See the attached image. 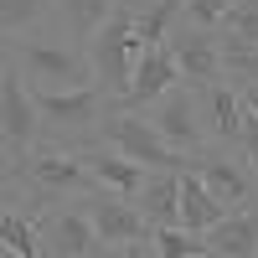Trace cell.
<instances>
[{
  "instance_id": "6da1fadb",
  "label": "cell",
  "mask_w": 258,
  "mask_h": 258,
  "mask_svg": "<svg viewBox=\"0 0 258 258\" xmlns=\"http://www.w3.org/2000/svg\"><path fill=\"white\" fill-rule=\"evenodd\" d=\"M0 181L11 191H21L31 207H57V202H78V197H88V191H98L88 165L78 160V150L47 145V140H36L21 160H11V170Z\"/></svg>"
},
{
  "instance_id": "7a4b0ae2",
  "label": "cell",
  "mask_w": 258,
  "mask_h": 258,
  "mask_svg": "<svg viewBox=\"0 0 258 258\" xmlns=\"http://www.w3.org/2000/svg\"><path fill=\"white\" fill-rule=\"evenodd\" d=\"M26 88H31V109H36V124H41V140L47 145L78 150L98 129L103 109H109V98L93 83H83V88H36V83H26Z\"/></svg>"
},
{
  "instance_id": "3957f363",
  "label": "cell",
  "mask_w": 258,
  "mask_h": 258,
  "mask_svg": "<svg viewBox=\"0 0 258 258\" xmlns=\"http://www.w3.org/2000/svg\"><path fill=\"white\" fill-rule=\"evenodd\" d=\"M0 52L16 62V73H31L36 88H83V83H93L78 41H52V36L21 31V36L0 41Z\"/></svg>"
},
{
  "instance_id": "277c9868",
  "label": "cell",
  "mask_w": 258,
  "mask_h": 258,
  "mask_svg": "<svg viewBox=\"0 0 258 258\" xmlns=\"http://www.w3.org/2000/svg\"><path fill=\"white\" fill-rule=\"evenodd\" d=\"M98 145L103 150H119V155H129L135 165L145 170H186L191 155H181V150H170L160 135H155V124H150L145 114H124V109H103L98 119Z\"/></svg>"
},
{
  "instance_id": "5b68a950",
  "label": "cell",
  "mask_w": 258,
  "mask_h": 258,
  "mask_svg": "<svg viewBox=\"0 0 258 258\" xmlns=\"http://www.w3.org/2000/svg\"><path fill=\"white\" fill-rule=\"evenodd\" d=\"M129 21H135V11H129V6H114V16L83 41L88 78H93V88L109 98V103L129 88Z\"/></svg>"
},
{
  "instance_id": "8992f818",
  "label": "cell",
  "mask_w": 258,
  "mask_h": 258,
  "mask_svg": "<svg viewBox=\"0 0 258 258\" xmlns=\"http://www.w3.org/2000/svg\"><path fill=\"white\" fill-rule=\"evenodd\" d=\"M36 140H41V124H36V109H31L26 73H16V62L0 52V145H6L11 160H21Z\"/></svg>"
},
{
  "instance_id": "52a82bcc",
  "label": "cell",
  "mask_w": 258,
  "mask_h": 258,
  "mask_svg": "<svg viewBox=\"0 0 258 258\" xmlns=\"http://www.w3.org/2000/svg\"><path fill=\"white\" fill-rule=\"evenodd\" d=\"M83 217H88L98 248H124V243H150V222L140 217V207L129 197H114V191H88L78 197Z\"/></svg>"
},
{
  "instance_id": "ba28073f",
  "label": "cell",
  "mask_w": 258,
  "mask_h": 258,
  "mask_svg": "<svg viewBox=\"0 0 258 258\" xmlns=\"http://www.w3.org/2000/svg\"><path fill=\"white\" fill-rule=\"evenodd\" d=\"M191 170L202 176V186H207L227 212L258 202V181H253V170L243 165V155H227V145H202L197 155H191Z\"/></svg>"
},
{
  "instance_id": "9c48e42d",
  "label": "cell",
  "mask_w": 258,
  "mask_h": 258,
  "mask_svg": "<svg viewBox=\"0 0 258 258\" xmlns=\"http://www.w3.org/2000/svg\"><path fill=\"white\" fill-rule=\"evenodd\" d=\"M150 109V124H155V135L170 145V150H181V155H197V150L207 145V129L197 119V93L186 88V83H176L170 93H160L155 103H145Z\"/></svg>"
},
{
  "instance_id": "30bf717a",
  "label": "cell",
  "mask_w": 258,
  "mask_h": 258,
  "mask_svg": "<svg viewBox=\"0 0 258 258\" xmlns=\"http://www.w3.org/2000/svg\"><path fill=\"white\" fill-rule=\"evenodd\" d=\"M165 41H170V57H176V73L186 88H207V83L222 78V57H217V36L212 31L181 21V26L165 31Z\"/></svg>"
},
{
  "instance_id": "8fae6325",
  "label": "cell",
  "mask_w": 258,
  "mask_h": 258,
  "mask_svg": "<svg viewBox=\"0 0 258 258\" xmlns=\"http://www.w3.org/2000/svg\"><path fill=\"white\" fill-rule=\"evenodd\" d=\"M41 248H47V258H93L98 253V238L78 202L41 212Z\"/></svg>"
},
{
  "instance_id": "7c38bea8",
  "label": "cell",
  "mask_w": 258,
  "mask_h": 258,
  "mask_svg": "<svg viewBox=\"0 0 258 258\" xmlns=\"http://www.w3.org/2000/svg\"><path fill=\"white\" fill-rule=\"evenodd\" d=\"M78 160L88 165V176H93L98 191H114V197H129V202H135V191H140L145 176H150L145 165H135L129 155H119V150H103V145H78Z\"/></svg>"
},
{
  "instance_id": "4fadbf2b",
  "label": "cell",
  "mask_w": 258,
  "mask_h": 258,
  "mask_svg": "<svg viewBox=\"0 0 258 258\" xmlns=\"http://www.w3.org/2000/svg\"><path fill=\"white\" fill-rule=\"evenodd\" d=\"M197 93V119L212 124L207 129V145H232L238 140V119H243V103H238V88L227 78L207 83V88H191Z\"/></svg>"
},
{
  "instance_id": "5bb4252c",
  "label": "cell",
  "mask_w": 258,
  "mask_h": 258,
  "mask_svg": "<svg viewBox=\"0 0 258 258\" xmlns=\"http://www.w3.org/2000/svg\"><path fill=\"white\" fill-rule=\"evenodd\" d=\"M202 243H207V258H253L258 253V202L232 207L217 227L202 232Z\"/></svg>"
},
{
  "instance_id": "9a60e30c",
  "label": "cell",
  "mask_w": 258,
  "mask_h": 258,
  "mask_svg": "<svg viewBox=\"0 0 258 258\" xmlns=\"http://www.w3.org/2000/svg\"><path fill=\"white\" fill-rule=\"evenodd\" d=\"M222 217H227V207L212 197V191L202 186V176L186 165V170H181V197H176V227H186V232H197V238H202V232L217 227Z\"/></svg>"
},
{
  "instance_id": "2e32d148",
  "label": "cell",
  "mask_w": 258,
  "mask_h": 258,
  "mask_svg": "<svg viewBox=\"0 0 258 258\" xmlns=\"http://www.w3.org/2000/svg\"><path fill=\"white\" fill-rule=\"evenodd\" d=\"M176 197H181V170H150L145 186L135 191V207L150 227H176Z\"/></svg>"
},
{
  "instance_id": "e0dca14e",
  "label": "cell",
  "mask_w": 258,
  "mask_h": 258,
  "mask_svg": "<svg viewBox=\"0 0 258 258\" xmlns=\"http://www.w3.org/2000/svg\"><path fill=\"white\" fill-rule=\"evenodd\" d=\"M52 6L62 11V21H68V31H73V41L83 47V41H88L103 21L114 16V6L119 0H52Z\"/></svg>"
},
{
  "instance_id": "ac0fdd59",
  "label": "cell",
  "mask_w": 258,
  "mask_h": 258,
  "mask_svg": "<svg viewBox=\"0 0 258 258\" xmlns=\"http://www.w3.org/2000/svg\"><path fill=\"white\" fill-rule=\"evenodd\" d=\"M47 16H52V0H0V41L21 36V31H36Z\"/></svg>"
},
{
  "instance_id": "d6986e66",
  "label": "cell",
  "mask_w": 258,
  "mask_h": 258,
  "mask_svg": "<svg viewBox=\"0 0 258 258\" xmlns=\"http://www.w3.org/2000/svg\"><path fill=\"white\" fill-rule=\"evenodd\" d=\"M150 248H155V258H197V253H207V243L186 227H150Z\"/></svg>"
},
{
  "instance_id": "ffe728a7",
  "label": "cell",
  "mask_w": 258,
  "mask_h": 258,
  "mask_svg": "<svg viewBox=\"0 0 258 258\" xmlns=\"http://www.w3.org/2000/svg\"><path fill=\"white\" fill-rule=\"evenodd\" d=\"M232 6V0H181V16L191 21V26H202V31H212L222 21V11Z\"/></svg>"
},
{
  "instance_id": "44dd1931",
  "label": "cell",
  "mask_w": 258,
  "mask_h": 258,
  "mask_svg": "<svg viewBox=\"0 0 258 258\" xmlns=\"http://www.w3.org/2000/svg\"><path fill=\"white\" fill-rule=\"evenodd\" d=\"M232 145H238V155H243V165L253 170V181H258V119L243 109V119H238V140H232Z\"/></svg>"
},
{
  "instance_id": "7402d4cb",
  "label": "cell",
  "mask_w": 258,
  "mask_h": 258,
  "mask_svg": "<svg viewBox=\"0 0 258 258\" xmlns=\"http://www.w3.org/2000/svg\"><path fill=\"white\" fill-rule=\"evenodd\" d=\"M232 88H238V103H243V109L258 119V78H248V83H232Z\"/></svg>"
},
{
  "instance_id": "603a6c76",
  "label": "cell",
  "mask_w": 258,
  "mask_h": 258,
  "mask_svg": "<svg viewBox=\"0 0 258 258\" xmlns=\"http://www.w3.org/2000/svg\"><path fill=\"white\" fill-rule=\"evenodd\" d=\"M119 258H155V253H150V243H124Z\"/></svg>"
},
{
  "instance_id": "cb8c5ba5",
  "label": "cell",
  "mask_w": 258,
  "mask_h": 258,
  "mask_svg": "<svg viewBox=\"0 0 258 258\" xmlns=\"http://www.w3.org/2000/svg\"><path fill=\"white\" fill-rule=\"evenodd\" d=\"M119 6H129V11H140V6H150V0H119Z\"/></svg>"
},
{
  "instance_id": "d4e9b609",
  "label": "cell",
  "mask_w": 258,
  "mask_h": 258,
  "mask_svg": "<svg viewBox=\"0 0 258 258\" xmlns=\"http://www.w3.org/2000/svg\"><path fill=\"white\" fill-rule=\"evenodd\" d=\"M93 258H114V253H109V248H98V253H93Z\"/></svg>"
},
{
  "instance_id": "484cf974",
  "label": "cell",
  "mask_w": 258,
  "mask_h": 258,
  "mask_svg": "<svg viewBox=\"0 0 258 258\" xmlns=\"http://www.w3.org/2000/svg\"><path fill=\"white\" fill-rule=\"evenodd\" d=\"M0 258H11V253H0Z\"/></svg>"
},
{
  "instance_id": "4316f807",
  "label": "cell",
  "mask_w": 258,
  "mask_h": 258,
  "mask_svg": "<svg viewBox=\"0 0 258 258\" xmlns=\"http://www.w3.org/2000/svg\"><path fill=\"white\" fill-rule=\"evenodd\" d=\"M253 258H258V253H253Z\"/></svg>"
}]
</instances>
